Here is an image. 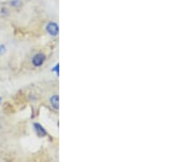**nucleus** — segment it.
I'll return each instance as SVG.
<instances>
[{
    "label": "nucleus",
    "mask_w": 185,
    "mask_h": 162,
    "mask_svg": "<svg viewBox=\"0 0 185 162\" xmlns=\"http://www.w3.org/2000/svg\"><path fill=\"white\" fill-rule=\"evenodd\" d=\"M46 30H47L49 34L50 35H53V36H55L59 32V27L57 26V24L54 23V22L49 23L46 26Z\"/></svg>",
    "instance_id": "nucleus-2"
},
{
    "label": "nucleus",
    "mask_w": 185,
    "mask_h": 162,
    "mask_svg": "<svg viewBox=\"0 0 185 162\" xmlns=\"http://www.w3.org/2000/svg\"><path fill=\"white\" fill-rule=\"evenodd\" d=\"M0 101H1V97H0Z\"/></svg>",
    "instance_id": "nucleus-7"
},
{
    "label": "nucleus",
    "mask_w": 185,
    "mask_h": 162,
    "mask_svg": "<svg viewBox=\"0 0 185 162\" xmlns=\"http://www.w3.org/2000/svg\"><path fill=\"white\" fill-rule=\"evenodd\" d=\"M5 47L3 45H0V54H3L5 53Z\"/></svg>",
    "instance_id": "nucleus-6"
},
{
    "label": "nucleus",
    "mask_w": 185,
    "mask_h": 162,
    "mask_svg": "<svg viewBox=\"0 0 185 162\" xmlns=\"http://www.w3.org/2000/svg\"><path fill=\"white\" fill-rule=\"evenodd\" d=\"M45 59V57L44 54L38 53L36 54L34 57H33V59H32V63H33V65L35 66V67H40V66H41V65L43 64Z\"/></svg>",
    "instance_id": "nucleus-1"
},
{
    "label": "nucleus",
    "mask_w": 185,
    "mask_h": 162,
    "mask_svg": "<svg viewBox=\"0 0 185 162\" xmlns=\"http://www.w3.org/2000/svg\"><path fill=\"white\" fill-rule=\"evenodd\" d=\"M50 101H51V105L55 107V109H59V97L57 95L52 97Z\"/></svg>",
    "instance_id": "nucleus-4"
},
{
    "label": "nucleus",
    "mask_w": 185,
    "mask_h": 162,
    "mask_svg": "<svg viewBox=\"0 0 185 162\" xmlns=\"http://www.w3.org/2000/svg\"><path fill=\"white\" fill-rule=\"evenodd\" d=\"M21 3V0H10V5L13 7H20Z\"/></svg>",
    "instance_id": "nucleus-5"
},
{
    "label": "nucleus",
    "mask_w": 185,
    "mask_h": 162,
    "mask_svg": "<svg viewBox=\"0 0 185 162\" xmlns=\"http://www.w3.org/2000/svg\"><path fill=\"white\" fill-rule=\"evenodd\" d=\"M35 128L37 134H38L39 135H41V136H45V135L46 134L45 130L44 129V128L41 126V124H35Z\"/></svg>",
    "instance_id": "nucleus-3"
}]
</instances>
